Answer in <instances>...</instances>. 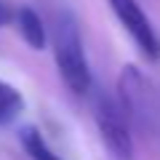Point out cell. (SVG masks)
Listing matches in <instances>:
<instances>
[{
	"mask_svg": "<svg viewBox=\"0 0 160 160\" xmlns=\"http://www.w3.org/2000/svg\"><path fill=\"white\" fill-rule=\"evenodd\" d=\"M53 59L62 80L67 88L78 96L93 91V75L86 59V46H83V35L80 24L69 8H62L56 13V29H53Z\"/></svg>",
	"mask_w": 160,
	"mask_h": 160,
	"instance_id": "6da1fadb",
	"label": "cell"
},
{
	"mask_svg": "<svg viewBox=\"0 0 160 160\" xmlns=\"http://www.w3.org/2000/svg\"><path fill=\"white\" fill-rule=\"evenodd\" d=\"M118 102H120V107H123V112H126V118H128L133 131L144 133V136L155 133L160 109L155 104L149 80L133 64L123 67L120 75H118Z\"/></svg>",
	"mask_w": 160,
	"mask_h": 160,
	"instance_id": "7a4b0ae2",
	"label": "cell"
},
{
	"mask_svg": "<svg viewBox=\"0 0 160 160\" xmlns=\"http://www.w3.org/2000/svg\"><path fill=\"white\" fill-rule=\"evenodd\" d=\"M93 120H96L99 136L104 147L109 149L115 160H131L133 158V128L128 123L126 112L120 107L118 96L107 91L93 93Z\"/></svg>",
	"mask_w": 160,
	"mask_h": 160,
	"instance_id": "3957f363",
	"label": "cell"
},
{
	"mask_svg": "<svg viewBox=\"0 0 160 160\" xmlns=\"http://www.w3.org/2000/svg\"><path fill=\"white\" fill-rule=\"evenodd\" d=\"M109 8L118 16V22L123 24V29L131 35V40L136 43L139 51L149 62H158L160 59V35L155 32L149 16L139 6V0H109Z\"/></svg>",
	"mask_w": 160,
	"mask_h": 160,
	"instance_id": "277c9868",
	"label": "cell"
},
{
	"mask_svg": "<svg viewBox=\"0 0 160 160\" xmlns=\"http://www.w3.org/2000/svg\"><path fill=\"white\" fill-rule=\"evenodd\" d=\"M16 27H19V35L24 38V43L29 48H35V51L46 48L48 35H46V27H43V19H40V13L35 8H29V6L19 8L16 11Z\"/></svg>",
	"mask_w": 160,
	"mask_h": 160,
	"instance_id": "5b68a950",
	"label": "cell"
},
{
	"mask_svg": "<svg viewBox=\"0 0 160 160\" xmlns=\"http://www.w3.org/2000/svg\"><path fill=\"white\" fill-rule=\"evenodd\" d=\"M19 142H22L24 152H27L32 160H62V155H56L51 147H48V142L43 139V133H40L35 126L19 128Z\"/></svg>",
	"mask_w": 160,
	"mask_h": 160,
	"instance_id": "8992f818",
	"label": "cell"
},
{
	"mask_svg": "<svg viewBox=\"0 0 160 160\" xmlns=\"http://www.w3.org/2000/svg\"><path fill=\"white\" fill-rule=\"evenodd\" d=\"M24 109V96L6 80H0V126H6Z\"/></svg>",
	"mask_w": 160,
	"mask_h": 160,
	"instance_id": "52a82bcc",
	"label": "cell"
},
{
	"mask_svg": "<svg viewBox=\"0 0 160 160\" xmlns=\"http://www.w3.org/2000/svg\"><path fill=\"white\" fill-rule=\"evenodd\" d=\"M3 19H6V13H3V6H0V24H3Z\"/></svg>",
	"mask_w": 160,
	"mask_h": 160,
	"instance_id": "ba28073f",
	"label": "cell"
}]
</instances>
